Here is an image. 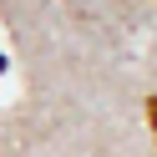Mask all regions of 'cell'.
Returning <instances> with one entry per match:
<instances>
[{
    "instance_id": "1",
    "label": "cell",
    "mask_w": 157,
    "mask_h": 157,
    "mask_svg": "<svg viewBox=\"0 0 157 157\" xmlns=\"http://www.w3.org/2000/svg\"><path fill=\"white\" fill-rule=\"evenodd\" d=\"M147 122H152V137H157V96L147 101Z\"/></svg>"
},
{
    "instance_id": "2",
    "label": "cell",
    "mask_w": 157,
    "mask_h": 157,
    "mask_svg": "<svg viewBox=\"0 0 157 157\" xmlns=\"http://www.w3.org/2000/svg\"><path fill=\"white\" fill-rule=\"evenodd\" d=\"M0 71H5V56H0Z\"/></svg>"
}]
</instances>
